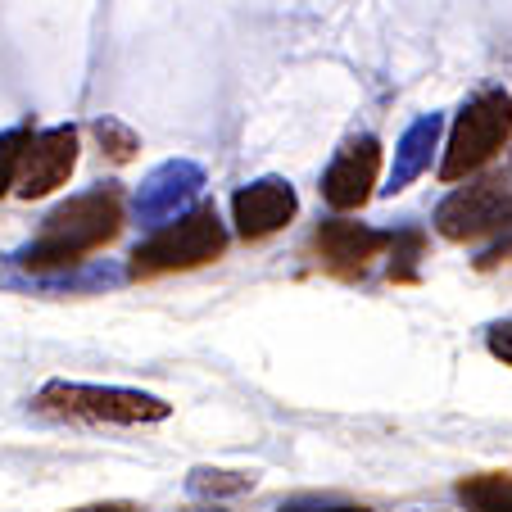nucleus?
<instances>
[{
	"label": "nucleus",
	"mask_w": 512,
	"mask_h": 512,
	"mask_svg": "<svg viewBox=\"0 0 512 512\" xmlns=\"http://www.w3.org/2000/svg\"><path fill=\"white\" fill-rule=\"evenodd\" d=\"M485 349H490L499 363H508L512 368V318L490 322V327H485Z\"/></svg>",
	"instance_id": "nucleus-17"
},
{
	"label": "nucleus",
	"mask_w": 512,
	"mask_h": 512,
	"mask_svg": "<svg viewBox=\"0 0 512 512\" xmlns=\"http://www.w3.org/2000/svg\"><path fill=\"white\" fill-rule=\"evenodd\" d=\"M295 213H300V195L286 177H259L232 195V218L245 241H263V236L281 232Z\"/></svg>",
	"instance_id": "nucleus-10"
},
{
	"label": "nucleus",
	"mask_w": 512,
	"mask_h": 512,
	"mask_svg": "<svg viewBox=\"0 0 512 512\" xmlns=\"http://www.w3.org/2000/svg\"><path fill=\"white\" fill-rule=\"evenodd\" d=\"M204 191V168L195 159H168L136 186V218L145 227H164Z\"/></svg>",
	"instance_id": "nucleus-9"
},
{
	"label": "nucleus",
	"mask_w": 512,
	"mask_h": 512,
	"mask_svg": "<svg viewBox=\"0 0 512 512\" xmlns=\"http://www.w3.org/2000/svg\"><path fill=\"white\" fill-rule=\"evenodd\" d=\"M426 254V236L417 227L390 232V281H417V259Z\"/></svg>",
	"instance_id": "nucleus-14"
},
{
	"label": "nucleus",
	"mask_w": 512,
	"mask_h": 512,
	"mask_svg": "<svg viewBox=\"0 0 512 512\" xmlns=\"http://www.w3.org/2000/svg\"><path fill=\"white\" fill-rule=\"evenodd\" d=\"M467 512H512V472H476L458 481Z\"/></svg>",
	"instance_id": "nucleus-12"
},
{
	"label": "nucleus",
	"mask_w": 512,
	"mask_h": 512,
	"mask_svg": "<svg viewBox=\"0 0 512 512\" xmlns=\"http://www.w3.org/2000/svg\"><path fill=\"white\" fill-rule=\"evenodd\" d=\"M440 132H445V118L440 114H422L404 127L395 145V168H390V182H386V195H399L417 182V177L431 168V155L435 145H440Z\"/></svg>",
	"instance_id": "nucleus-11"
},
{
	"label": "nucleus",
	"mask_w": 512,
	"mask_h": 512,
	"mask_svg": "<svg viewBox=\"0 0 512 512\" xmlns=\"http://www.w3.org/2000/svg\"><path fill=\"white\" fill-rule=\"evenodd\" d=\"M435 232L445 241H481V236L512 232V168L485 173L476 182L449 191L435 204Z\"/></svg>",
	"instance_id": "nucleus-5"
},
{
	"label": "nucleus",
	"mask_w": 512,
	"mask_h": 512,
	"mask_svg": "<svg viewBox=\"0 0 512 512\" xmlns=\"http://www.w3.org/2000/svg\"><path fill=\"white\" fill-rule=\"evenodd\" d=\"M91 132H96L100 150H105L114 164H132L136 150H141V141H136V132L127 123H118V118H96L91 123Z\"/></svg>",
	"instance_id": "nucleus-15"
},
{
	"label": "nucleus",
	"mask_w": 512,
	"mask_h": 512,
	"mask_svg": "<svg viewBox=\"0 0 512 512\" xmlns=\"http://www.w3.org/2000/svg\"><path fill=\"white\" fill-rule=\"evenodd\" d=\"M313 250H318L322 268H327L331 277L358 281L381 250H390V232H377V227H368V223H349V218H331V223L318 227Z\"/></svg>",
	"instance_id": "nucleus-8"
},
{
	"label": "nucleus",
	"mask_w": 512,
	"mask_h": 512,
	"mask_svg": "<svg viewBox=\"0 0 512 512\" xmlns=\"http://www.w3.org/2000/svg\"><path fill=\"white\" fill-rule=\"evenodd\" d=\"M512 136V96L503 87H485L458 109L454 132L445 145V164L440 177L445 182H463L467 173H476L481 164H490Z\"/></svg>",
	"instance_id": "nucleus-4"
},
{
	"label": "nucleus",
	"mask_w": 512,
	"mask_h": 512,
	"mask_svg": "<svg viewBox=\"0 0 512 512\" xmlns=\"http://www.w3.org/2000/svg\"><path fill=\"white\" fill-rule=\"evenodd\" d=\"M254 476L245 472H218V467H195L191 476H186V490L195 494V499H223V494H241L250 490Z\"/></svg>",
	"instance_id": "nucleus-13"
},
{
	"label": "nucleus",
	"mask_w": 512,
	"mask_h": 512,
	"mask_svg": "<svg viewBox=\"0 0 512 512\" xmlns=\"http://www.w3.org/2000/svg\"><path fill=\"white\" fill-rule=\"evenodd\" d=\"M227 250V227L218 218V209H195L182 213L177 223H164L150 241H141L127 259V277L150 281L164 272H191L213 263Z\"/></svg>",
	"instance_id": "nucleus-3"
},
{
	"label": "nucleus",
	"mask_w": 512,
	"mask_h": 512,
	"mask_svg": "<svg viewBox=\"0 0 512 512\" xmlns=\"http://www.w3.org/2000/svg\"><path fill=\"white\" fill-rule=\"evenodd\" d=\"M41 417L55 422H91V426H150L164 422L173 408L159 395L127 386H87V381H46L32 399Z\"/></svg>",
	"instance_id": "nucleus-2"
},
{
	"label": "nucleus",
	"mask_w": 512,
	"mask_h": 512,
	"mask_svg": "<svg viewBox=\"0 0 512 512\" xmlns=\"http://www.w3.org/2000/svg\"><path fill=\"white\" fill-rule=\"evenodd\" d=\"M508 259H512V245H499V250L481 254V259H476V268H481V272H490V268H499V263H508Z\"/></svg>",
	"instance_id": "nucleus-19"
},
{
	"label": "nucleus",
	"mask_w": 512,
	"mask_h": 512,
	"mask_svg": "<svg viewBox=\"0 0 512 512\" xmlns=\"http://www.w3.org/2000/svg\"><path fill=\"white\" fill-rule=\"evenodd\" d=\"M78 168V127H46L32 132L23 145L19 168H14V195L19 200H41V195L59 191Z\"/></svg>",
	"instance_id": "nucleus-6"
},
{
	"label": "nucleus",
	"mask_w": 512,
	"mask_h": 512,
	"mask_svg": "<svg viewBox=\"0 0 512 512\" xmlns=\"http://www.w3.org/2000/svg\"><path fill=\"white\" fill-rule=\"evenodd\" d=\"M200 512H218V508H200Z\"/></svg>",
	"instance_id": "nucleus-21"
},
{
	"label": "nucleus",
	"mask_w": 512,
	"mask_h": 512,
	"mask_svg": "<svg viewBox=\"0 0 512 512\" xmlns=\"http://www.w3.org/2000/svg\"><path fill=\"white\" fill-rule=\"evenodd\" d=\"M123 232V195L118 186H96L87 195H73L19 254L0 259V286L28 290V295H91V290L118 286L127 277L114 263H91L87 254L105 250Z\"/></svg>",
	"instance_id": "nucleus-1"
},
{
	"label": "nucleus",
	"mask_w": 512,
	"mask_h": 512,
	"mask_svg": "<svg viewBox=\"0 0 512 512\" xmlns=\"http://www.w3.org/2000/svg\"><path fill=\"white\" fill-rule=\"evenodd\" d=\"M73 512H136L127 503H96V508H73Z\"/></svg>",
	"instance_id": "nucleus-20"
},
{
	"label": "nucleus",
	"mask_w": 512,
	"mask_h": 512,
	"mask_svg": "<svg viewBox=\"0 0 512 512\" xmlns=\"http://www.w3.org/2000/svg\"><path fill=\"white\" fill-rule=\"evenodd\" d=\"M277 512H372L363 503H331V499H295V503H281Z\"/></svg>",
	"instance_id": "nucleus-18"
},
{
	"label": "nucleus",
	"mask_w": 512,
	"mask_h": 512,
	"mask_svg": "<svg viewBox=\"0 0 512 512\" xmlns=\"http://www.w3.org/2000/svg\"><path fill=\"white\" fill-rule=\"evenodd\" d=\"M377 177H381V141L377 136H349L336 150V159L327 164V173H322V200L340 213L363 209L372 200Z\"/></svg>",
	"instance_id": "nucleus-7"
},
{
	"label": "nucleus",
	"mask_w": 512,
	"mask_h": 512,
	"mask_svg": "<svg viewBox=\"0 0 512 512\" xmlns=\"http://www.w3.org/2000/svg\"><path fill=\"white\" fill-rule=\"evenodd\" d=\"M32 141V127L19 123L10 127V132H0V195L14 186V168H19V155H23V145Z\"/></svg>",
	"instance_id": "nucleus-16"
}]
</instances>
